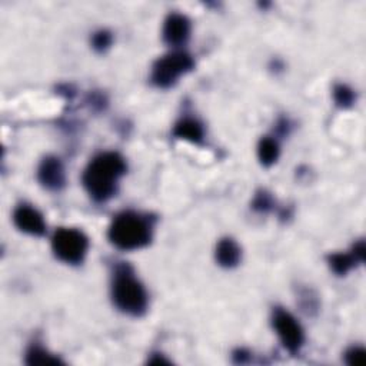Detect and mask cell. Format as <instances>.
<instances>
[{"label":"cell","mask_w":366,"mask_h":366,"mask_svg":"<svg viewBox=\"0 0 366 366\" xmlns=\"http://www.w3.org/2000/svg\"><path fill=\"white\" fill-rule=\"evenodd\" d=\"M111 242L122 250H135L146 246L152 239L149 222L134 212L118 214L109 228Z\"/></svg>","instance_id":"3957f363"},{"label":"cell","mask_w":366,"mask_h":366,"mask_svg":"<svg viewBox=\"0 0 366 366\" xmlns=\"http://www.w3.org/2000/svg\"><path fill=\"white\" fill-rule=\"evenodd\" d=\"M193 59L186 52H172L158 59L152 68V82L158 88L174 86L179 77L193 69Z\"/></svg>","instance_id":"5b68a950"},{"label":"cell","mask_w":366,"mask_h":366,"mask_svg":"<svg viewBox=\"0 0 366 366\" xmlns=\"http://www.w3.org/2000/svg\"><path fill=\"white\" fill-rule=\"evenodd\" d=\"M174 135L192 143H199L203 139V127L195 119H182L175 125Z\"/></svg>","instance_id":"8fae6325"},{"label":"cell","mask_w":366,"mask_h":366,"mask_svg":"<svg viewBox=\"0 0 366 366\" xmlns=\"http://www.w3.org/2000/svg\"><path fill=\"white\" fill-rule=\"evenodd\" d=\"M279 145L273 138H264L257 145V158L264 166H272L279 158Z\"/></svg>","instance_id":"7c38bea8"},{"label":"cell","mask_w":366,"mask_h":366,"mask_svg":"<svg viewBox=\"0 0 366 366\" xmlns=\"http://www.w3.org/2000/svg\"><path fill=\"white\" fill-rule=\"evenodd\" d=\"M356 264L358 259L354 253H333L329 256V265L338 275H347Z\"/></svg>","instance_id":"4fadbf2b"},{"label":"cell","mask_w":366,"mask_h":366,"mask_svg":"<svg viewBox=\"0 0 366 366\" xmlns=\"http://www.w3.org/2000/svg\"><path fill=\"white\" fill-rule=\"evenodd\" d=\"M190 21L181 13H170L163 26V40L170 46H181L189 39Z\"/></svg>","instance_id":"52a82bcc"},{"label":"cell","mask_w":366,"mask_h":366,"mask_svg":"<svg viewBox=\"0 0 366 366\" xmlns=\"http://www.w3.org/2000/svg\"><path fill=\"white\" fill-rule=\"evenodd\" d=\"M149 362H150V363H152V365H159V363H169V362H167L166 359H163L162 356L159 358L158 355H155V358H154L152 360H149Z\"/></svg>","instance_id":"d6986e66"},{"label":"cell","mask_w":366,"mask_h":366,"mask_svg":"<svg viewBox=\"0 0 366 366\" xmlns=\"http://www.w3.org/2000/svg\"><path fill=\"white\" fill-rule=\"evenodd\" d=\"M52 248L60 261L77 265L83 262L88 253L89 242L83 232L72 228H60L53 235Z\"/></svg>","instance_id":"277c9868"},{"label":"cell","mask_w":366,"mask_h":366,"mask_svg":"<svg viewBox=\"0 0 366 366\" xmlns=\"http://www.w3.org/2000/svg\"><path fill=\"white\" fill-rule=\"evenodd\" d=\"M26 363L29 365H59L62 362L59 358H55L45 349H42L39 347H33L29 349L26 355Z\"/></svg>","instance_id":"5bb4252c"},{"label":"cell","mask_w":366,"mask_h":366,"mask_svg":"<svg viewBox=\"0 0 366 366\" xmlns=\"http://www.w3.org/2000/svg\"><path fill=\"white\" fill-rule=\"evenodd\" d=\"M273 205V201L271 198L269 193L266 192H259L257 195L255 196V201L252 203V208L257 212H268Z\"/></svg>","instance_id":"ac0fdd59"},{"label":"cell","mask_w":366,"mask_h":366,"mask_svg":"<svg viewBox=\"0 0 366 366\" xmlns=\"http://www.w3.org/2000/svg\"><path fill=\"white\" fill-rule=\"evenodd\" d=\"M112 45V35L107 30H99L92 37V46L96 52H104Z\"/></svg>","instance_id":"2e32d148"},{"label":"cell","mask_w":366,"mask_h":366,"mask_svg":"<svg viewBox=\"0 0 366 366\" xmlns=\"http://www.w3.org/2000/svg\"><path fill=\"white\" fill-rule=\"evenodd\" d=\"M37 178L43 186L51 190L62 189L64 186V182H66L62 162L53 156L45 158L42 161L37 170Z\"/></svg>","instance_id":"9c48e42d"},{"label":"cell","mask_w":366,"mask_h":366,"mask_svg":"<svg viewBox=\"0 0 366 366\" xmlns=\"http://www.w3.org/2000/svg\"><path fill=\"white\" fill-rule=\"evenodd\" d=\"M273 328L277 333V336L281 338L284 347L295 354L298 352L304 345L305 335L302 327L299 325V322L285 309L277 308L273 312Z\"/></svg>","instance_id":"8992f818"},{"label":"cell","mask_w":366,"mask_h":366,"mask_svg":"<svg viewBox=\"0 0 366 366\" xmlns=\"http://www.w3.org/2000/svg\"><path fill=\"white\" fill-rule=\"evenodd\" d=\"M242 252L233 239H222L217 248V261L223 268H235L241 262Z\"/></svg>","instance_id":"30bf717a"},{"label":"cell","mask_w":366,"mask_h":366,"mask_svg":"<svg viewBox=\"0 0 366 366\" xmlns=\"http://www.w3.org/2000/svg\"><path fill=\"white\" fill-rule=\"evenodd\" d=\"M15 225L25 233L33 235V236H42L46 232V223L43 219L42 214L26 205H21L15 210L13 214Z\"/></svg>","instance_id":"ba28073f"},{"label":"cell","mask_w":366,"mask_h":366,"mask_svg":"<svg viewBox=\"0 0 366 366\" xmlns=\"http://www.w3.org/2000/svg\"><path fill=\"white\" fill-rule=\"evenodd\" d=\"M126 162L116 152H104L98 155L83 174V185L89 195L104 202L116 192L118 181L125 175Z\"/></svg>","instance_id":"6da1fadb"},{"label":"cell","mask_w":366,"mask_h":366,"mask_svg":"<svg viewBox=\"0 0 366 366\" xmlns=\"http://www.w3.org/2000/svg\"><path fill=\"white\" fill-rule=\"evenodd\" d=\"M345 360L351 366H365L366 352L363 348H352L345 354Z\"/></svg>","instance_id":"e0dca14e"},{"label":"cell","mask_w":366,"mask_h":366,"mask_svg":"<svg viewBox=\"0 0 366 366\" xmlns=\"http://www.w3.org/2000/svg\"><path fill=\"white\" fill-rule=\"evenodd\" d=\"M333 99L339 107L347 109V107H351L354 104L355 93L349 88V86L338 84V86H335V89H333Z\"/></svg>","instance_id":"9a60e30c"},{"label":"cell","mask_w":366,"mask_h":366,"mask_svg":"<svg viewBox=\"0 0 366 366\" xmlns=\"http://www.w3.org/2000/svg\"><path fill=\"white\" fill-rule=\"evenodd\" d=\"M112 298L115 305L127 315L140 316L146 312L147 293L127 265H122L116 269Z\"/></svg>","instance_id":"7a4b0ae2"}]
</instances>
